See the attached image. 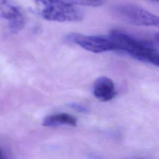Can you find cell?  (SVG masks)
Returning a JSON list of instances; mask_svg holds the SVG:
<instances>
[{
    "instance_id": "cell-7",
    "label": "cell",
    "mask_w": 159,
    "mask_h": 159,
    "mask_svg": "<svg viewBox=\"0 0 159 159\" xmlns=\"http://www.w3.org/2000/svg\"><path fill=\"white\" fill-rule=\"evenodd\" d=\"M71 4L86 6L91 7L100 6L103 4L102 0H66Z\"/></svg>"
},
{
    "instance_id": "cell-11",
    "label": "cell",
    "mask_w": 159,
    "mask_h": 159,
    "mask_svg": "<svg viewBox=\"0 0 159 159\" xmlns=\"http://www.w3.org/2000/svg\"><path fill=\"white\" fill-rule=\"evenodd\" d=\"M151 1H158V2H159V0H151Z\"/></svg>"
},
{
    "instance_id": "cell-5",
    "label": "cell",
    "mask_w": 159,
    "mask_h": 159,
    "mask_svg": "<svg viewBox=\"0 0 159 159\" xmlns=\"http://www.w3.org/2000/svg\"><path fill=\"white\" fill-rule=\"evenodd\" d=\"M93 94L101 101H108L116 94L113 81L107 76H101L96 80L93 86Z\"/></svg>"
},
{
    "instance_id": "cell-3",
    "label": "cell",
    "mask_w": 159,
    "mask_h": 159,
    "mask_svg": "<svg viewBox=\"0 0 159 159\" xmlns=\"http://www.w3.org/2000/svg\"><path fill=\"white\" fill-rule=\"evenodd\" d=\"M0 15L11 34H17L24 28L25 19L22 9L12 0H0Z\"/></svg>"
},
{
    "instance_id": "cell-10",
    "label": "cell",
    "mask_w": 159,
    "mask_h": 159,
    "mask_svg": "<svg viewBox=\"0 0 159 159\" xmlns=\"http://www.w3.org/2000/svg\"><path fill=\"white\" fill-rule=\"evenodd\" d=\"M155 37L156 40H157L159 42V33H157L155 34Z\"/></svg>"
},
{
    "instance_id": "cell-1",
    "label": "cell",
    "mask_w": 159,
    "mask_h": 159,
    "mask_svg": "<svg viewBox=\"0 0 159 159\" xmlns=\"http://www.w3.org/2000/svg\"><path fill=\"white\" fill-rule=\"evenodd\" d=\"M37 12L44 19L55 22H77L82 12L64 0H32Z\"/></svg>"
},
{
    "instance_id": "cell-2",
    "label": "cell",
    "mask_w": 159,
    "mask_h": 159,
    "mask_svg": "<svg viewBox=\"0 0 159 159\" xmlns=\"http://www.w3.org/2000/svg\"><path fill=\"white\" fill-rule=\"evenodd\" d=\"M114 11L130 24L159 28V17L142 8L131 4H120L114 7Z\"/></svg>"
},
{
    "instance_id": "cell-6",
    "label": "cell",
    "mask_w": 159,
    "mask_h": 159,
    "mask_svg": "<svg viewBox=\"0 0 159 159\" xmlns=\"http://www.w3.org/2000/svg\"><path fill=\"white\" fill-rule=\"evenodd\" d=\"M76 124L77 119L76 117L68 113H59L50 115L45 117L42 121V125L46 127L56 126L58 125L75 126Z\"/></svg>"
},
{
    "instance_id": "cell-4",
    "label": "cell",
    "mask_w": 159,
    "mask_h": 159,
    "mask_svg": "<svg viewBox=\"0 0 159 159\" xmlns=\"http://www.w3.org/2000/svg\"><path fill=\"white\" fill-rule=\"evenodd\" d=\"M68 38L83 48L93 53L116 51V45L109 35H85L71 34Z\"/></svg>"
},
{
    "instance_id": "cell-8",
    "label": "cell",
    "mask_w": 159,
    "mask_h": 159,
    "mask_svg": "<svg viewBox=\"0 0 159 159\" xmlns=\"http://www.w3.org/2000/svg\"><path fill=\"white\" fill-rule=\"evenodd\" d=\"M70 106H71L72 108H73V109L77 110V111H79V112H86L88 111V109H87L86 107H84V106H83L79 104L72 103V104H70Z\"/></svg>"
},
{
    "instance_id": "cell-9",
    "label": "cell",
    "mask_w": 159,
    "mask_h": 159,
    "mask_svg": "<svg viewBox=\"0 0 159 159\" xmlns=\"http://www.w3.org/2000/svg\"><path fill=\"white\" fill-rule=\"evenodd\" d=\"M0 159H6V157H5V156L4 155L2 150H1V158H0Z\"/></svg>"
}]
</instances>
